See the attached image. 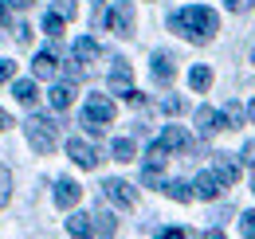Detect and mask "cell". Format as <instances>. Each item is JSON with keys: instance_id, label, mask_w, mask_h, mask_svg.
<instances>
[{"instance_id": "obj_13", "label": "cell", "mask_w": 255, "mask_h": 239, "mask_svg": "<svg viewBox=\"0 0 255 239\" xmlns=\"http://www.w3.org/2000/svg\"><path fill=\"white\" fill-rule=\"evenodd\" d=\"M67 232H71V239H95V220L83 216V212H75L67 220Z\"/></svg>"}, {"instance_id": "obj_40", "label": "cell", "mask_w": 255, "mask_h": 239, "mask_svg": "<svg viewBox=\"0 0 255 239\" xmlns=\"http://www.w3.org/2000/svg\"><path fill=\"white\" fill-rule=\"evenodd\" d=\"M252 63H255V47H252Z\"/></svg>"}, {"instance_id": "obj_28", "label": "cell", "mask_w": 255, "mask_h": 239, "mask_svg": "<svg viewBox=\"0 0 255 239\" xmlns=\"http://www.w3.org/2000/svg\"><path fill=\"white\" fill-rule=\"evenodd\" d=\"M161 110H165V114H181V110H185V102H181V98H165V102H161Z\"/></svg>"}, {"instance_id": "obj_1", "label": "cell", "mask_w": 255, "mask_h": 239, "mask_svg": "<svg viewBox=\"0 0 255 239\" xmlns=\"http://www.w3.org/2000/svg\"><path fill=\"white\" fill-rule=\"evenodd\" d=\"M169 28L177 35H185V39H192V43H204L216 31V12L204 8V4H192V8H181V12L169 16Z\"/></svg>"}, {"instance_id": "obj_36", "label": "cell", "mask_w": 255, "mask_h": 239, "mask_svg": "<svg viewBox=\"0 0 255 239\" xmlns=\"http://www.w3.org/2000/svg\"><path fill=\"white\" fill-rule=\"evenodd\" d=\"M4 125H8V114H4V110H0V129H4Z\"/></svg>"}, {"instance_id": "obj_39", "label": "cell", "mask_w": 255, "mask_h": 239, "mask_svg": "<svg viewBox=\"0 0 255 239\" xmlns=\"http://www.w3.org/2000/svg\"><path fill=\"white\" fill-rule=\"evenodd\" d=\"M4 16H8V8H4V0H0V20H4Z\"/></svg>"}, {"instance_id": "obj_19", "label": "cell", "mask_w": 255, "mask_h": 239, "mask_svg": "<svg viewBox=\"0 0 255 239\" xmlns=\"http://www.w3.org/2000/svg\"><path fill=\"white\" fill-rule=\"evenodd\" d=\"M189 87L192 90H208V87H212V71H208L204 63H196V67L189 71Z\"/></svg>"}, {"instance_id": "obj_26", "label": "cell", "mask_w": 255, "mask_h": 239, "mask_svg": "<svg viewBox=\"0 0 255 239\" xmlns=\"http://www.w3.org/2000/svg\"><path fill=\"white\" fill-rule=\"evenodd\" d=\"M141 184L157 188V184H161V165H145V169H141Z\"/></svg>"}, {"instance_id": "obj_20", "label": "cell", "mask_w": 255, "mask_h": 239, "mask_svg": "<svg viewBox=\"0 0 255 239\" xmlns=\"http://www.w3.org/2000/svg\"><path fill=\"white\" fill-rule=\"evenodd\" d=\"M12 94H16V98H20L24 106H32L35 98H39V90H35V83H28V79H16V83H12Z\"/></svg>"}, {"instance_id": "obj_23", "label": "cell", "mask_w": 255, "mask_h": 239, "mask_svg": "<svg viewBox=\"0 0 255 239\" xmlns=\"http://www.w3.org/2000/svg\"><path fill=\"white\" fill-rule=\"evenodd\" d=\"M224 121H228V129L244 125V106H240V102H228V106H224Z\"/></svg>"}, {"instance_id": "obj_12", "label": "cell", "mask_w": 255, "mask_h": 239, "mask_svg": "<svg viewBox=\"0 0 255 239\" xmlns=\"http://www.w3.org/2000/svg\"><path fill=\"white\" fill-rule=\"evenodd\" d=\"M149 71H153V79H157V83H173V75H177V63H173V55H169V51H157Z\"/></svg>"}, {"instance_id": "obj_27", "label": "cell", "mask_w": 255, "mask_h": 239, "mask_svg": "<svg viewBox=\"0 0 255 239\" xmlns=\"http://www.w3.org/2000/svg\"><path fill=\"white\" fill-rule=\"evenodd\" d=\"M240 232L248 239H255V212H244V220H240Z\"/></svg>"}, {"instance_id": "obj_7", "label": "cell", "mask_w": 255, "mask_h": 239, "mask_svg": "<svg viewBox=\"0 0 255 239\" xmlns=\"http://www.w3.org/2000/svg\"><path fill=\"white\" fill-rule=\"evenodd\" d=\"M67 153H71V161L83 165V169H95L98 165V149L91 141H83V137H71V141H67Z\"/></svg>"}, {"instance_id": "obj_24", "label": "cell", "mask_w": 255, "mask_h": 239, "mask_svg": "<svg viewBox=\"0 0 255 239\" xmlns=\"http://www.w3.org/2000/svg\"><path fill=\"white\" fill-rule=\"evenodd\" d=\"M43 31H47L51 39L63 35V16H59V12H47V16H43Z\"/></svg>"}, {"instance_id": "obj_34", "label": "cell", "mask_w": 255, "mask_h": 239, "mask_svg": "<svg viewBox=\"0 0 255 239\" xmlns=\"http://www.w3.org/2000/svg\"><path fill=\"white\" fill-rule=\"evenodd\" d=\"M161 239H189L185 232H177V228H169V232H161Z\"/></svg>"}, {"instance_id": "obj_5", "label": "cell", "mask_w": 255, "mask_h": 239, "mask_svg": "<svg viewBox=\"0 0 255 239\" xmlns=\"http://www.w3.org/2000/svg\"><path fill=\"white\" fill-rule=\"evenodd\" d=\"M102 196H106V200H114L118 208H133V204H137V192H133V184H126V180H118V177L102 180Z\"/></svg>"}, {"instance_id": "obj_9", "label": "cell", "mask_w": 255, "mask_h": 239, "mask_svg": "<svg viewBox=\"0 0 255 239\" xmlns=\"http://www.w3.org/2000/svg\"><path fill=\"white\" fill-rule=\"evenodd\" d=\"M110 90L122 94V98L133 94V87H129V63L126 59H114V67H110Z\"/></svg>"}, {"instance_id": "obj_15", "label": "cell", "mask_w": 255, "mask_h": 239, "mask_svg": "<svg viewBox=\"0 0 255 239\" xmlns=\"http://www.w3.org/2000/svg\"><path fill=\"white\" fill-rule=\"evenodd\" d=\"M32 71H35V79H55L59 63H55V55H51V51H39V55L32 59Z\"/></svg>"}, {"instance_id": "obj_17", "label": "cell", "mask_w": 255, "mask_h": 239, "mask_svg": "<svg viewBox=\"0 0 255 239\" xmlns=\"http://www.w3.org/2000/svg\"><path fill=\"white\" fill-rule=\"evenodd\" d=\"M216 177L224 180V184H236V180H240V165H236V161H232V157H216Z\"/></svg>"}, {"instance_id": "obj_10", "label": "cell", "mask_w": 255, "mask_h": 239, "mask_svg": "<svg viewBox=\"0 0 255 239\" xmlns=\"http://www.w3.org/2000/svg\"><path fill=\"white\" fill-rule=\"evenodd\" d=\"M196 129H200L204 137H212L216 129H228V121H224V114H216L212 106H200V110H196Z\"/></svg>"}, {"instance_id": "obj_31", "label": "cell", "mask_w": 255, "mask_h": 239, "mask_svg": "<svg viewBox=\"0 0 255 239\" xmlns=\"http://www.w3.org/2000/svg\"><path fill=\"white\" fill-rule=\"evenodd\" d=\"M12 67H16V63H8V59H0V83H8V79H12Z\"/></svg>"}, {"instance_id": "obj_29", "label": "cell", "mask_w": 255, "mask_h": 239, "mask_svg": "<svg viewBox=\"0 0 255 239\" xmlns=\"http://www.w3.org/2000/svg\"><path fill=\"white\" fill-rule=\"evenodd\" d=\"M255 8V0H228V12H248Z\"/></svg>"}, {"instance_id": "obj_18", "label": "cell", "mask_w": 255, "mask_h": 239, "mask_svg": "<svg viewBox=\"0 0 255 239\" xmlns=\"http://www.w3.org/2000/svg\"><path fill=\"white\" fill-rule=\"evenodd\" d=\"M91 220H95V236L98 239H114V216H110L106 208H98Z\"/></svg>"}, {"instance_id": "obj_11", "label": "cell", "mask_w": 255, "mask_h": 239, "mask_svg": "<svg viewBox=\"0 0 255 239\" xmlns=\"http://www.w3.org/2000/svg\"><path fill=\"white\" fill-rule=\"evenodd\" d=\"M71 59H79V63H95V59H102V47H98V39H91V35H79V39H75V47H71Z\"/></svg>"}, {"instance_id": "obj_22", "label": "cell", "mask_w": 255, "mask_h": 239, "mask_svg": "<svg viewBox=\"0 0 255 239\" xmlns=\"http://www.w3.org/2000/svg\"><path fill=\"white\" fill-rule=\"evenodd\" d=\"M110 153H114V161H133V141H129V137H118V141H114V145H110Z\"/></svg>"}, {"instance_id": "obj_2", "label": "cell", "mask_w": 255, "mask_h": 239, "mask_svg": "<svg viewBox=\"0 0 255 239\" xmlns=\"http://www.w3.org/2000/svg\"><path fill=\"white\" fill-rule=\"evenodd\" d=\"M55 129H59V121L43 118V114H32V118L24 121V133H28V141H32L35 153H51L55 149Z\"/></svg>"}, {"instance_id": "obj_30", "label": "cell", "mask_w": 255, "mask_h": 239, "mask_svg": "<svg viewBox=\"0 0 255 239\" xmlns=\"http://www.w3.org/2000/svg\"><path fill=\"white\" fill-rule=\"evenodd\" d=\"M55 12H59V16H75V0H59Z\"/></svg>"}, {"instance_id": "obj_16", "label": "cell", "mask_w": 255, "mask_h": 239, "mask_svg": "<svg viewBox=\"0 0 255 239\" xmlns=\"http://www.w3.org/2000/svg\"><path fill=\"white\" fill-rule=\"evenodd\" d=\"M47 102H51L55 110H71V102H75V90L67 87V83H55V87L47 90Z\"/></svg>"}, {"instance_id": "obj_32", "label": "cell", "mask_w": 255, "mask_h": 239, "mask_svg": "<svg viewBox=\"0 0 255 239\" xmlns=\"http://www.w3.org/2000/svg\"><path fill=\"white\" fill-rule=\"evenodd\" d=\"M16 39H20V43H32V28H28V24H20V28H16Z\"/></svg>"}, {"instance_id": "obj_35", "label": "cell", "mask_w": 255, "mask_h": 239, "mask_svg": "<svg viewBox=\"0 0 255 239\" xmlns=\"http://www.w3.org/2000/svg\"><path fill=\"white\" fill-rule=\"evenodd\" d=\"M12 8H32V0H8Z\"/></svg>"}, {"instance_id": "obj_21", "label": "cell", "mask_w": 255, "mask_h": 239, "mask_svg": "<svg viewBox=\"0 0 255 239\" xmlns=\"http://www.w3.org/2000/svg\"><path fill=\"white\" fill-rule=\"evenodd\" d=\"M165 192H169L177 204H189V200H192V184H185V180H169V184H165Z\"/></svg>"}, {"instance_id": "obj_14", "label": "cell", "mask_w": 255, "mask_h": 239, "mask_svg": "<svg viewBox=\"0 0 255 239\" xmlns=\"http://www.w3.org/2000/svg\"><path fill=\"white\" fill-rule=\"evenodd\" d=\"M161 145H165V149L173 153H181V149H189L192 141H189V133H185V129H181V125H165V133H161Z\"/></svg>"}, {"instance_id": "obj_3", "label": "cell", "mask_w": 255, "mask_h": 239, "mask_svg": "<svg viewBox=\"0 0 255 239\" xmlns=\"http://www.w3.org/2000/svg\"><path fill=\"white\" fill-rule=\"evenodd\" d=\"M114 114H118V110H114V102H110L106 94H91L87 106H83V125H87L91 133H102V129L114 121Z\"/></svg>"}, {"instance_id": "obj_8", "label": "cell", "mask_w": 255, "mask_h": 239, "mask_svg": "<svg viewBox=\"0 0 255 239\" xmlns=\"http://www.w3.org/2000/svg\"><path fill=\"white\" fill-rule=\"evenodd\" d=\"M79 200H83V184H79V180L63 177L55 184V204H59V208H75Z\"/></svg>"}, {"instance_id": "obj_37", "label": "cell", "mask_w": 255, "mask_h": 239, "mask_svg": "<svg viewBox=\"0 0 255 239\" xmlns=\"http://www.w3.org/2000/svg\"><path fill=\"white\" fill-rule=\"evenodd\" d=\"M248 118H252V121H255V102H252V106H248Z\"/></svg>"}, {"instance_id": "obj_33", "label": "cell", "mask_w": 255, "mask_h": 239, "mask_svg": "<svg viewBox=\"0 0 255 239\" xmlns=\"http://www.w3.org/2000/svg\"><path fill=\"white\" fill-rule=\"evenodd\" d=\"M244 161L255 169V141H248V145H244Z\"/></svg>"}, {"instance_id": "obj_25", "label": "cell", "mask_w": 255, "mask_h": 239, "mask_svg": "<svg viewBox=\"0 0 255 239\" xmlns=\"http://www.w3.org/2000/svg\"><path fill=\"white\" fill-rule=\"evenodd\" d=\"M8 196H12V173L0 165V208L8 204Z\"/></svg>"}, {"instance_id": "obj_38", "label": "cell", "mask_w": 255, "mask_h": 239, "mask_svg": "<svg viewBox=\"0 0 255 239\" xmlns=\"http://www.w3.org/2000/svg\"><path fill=\"white\" fill-rule=\"evenodd\" d=\"M208 239H224V232H208Z\"/></svg>"}, {"instance_id": "obj_4", "label": "cell", "mask_w": 255, "mask_h": 239, "mask_svg": "<svg viewBox=\"0 0 255 239\" xmlns=\"http://www.w3.org/2000/svg\"><path fill=\"white\" fill-rule=\"evenodd\" d=\"M98 28H114L118 35H133V4L122 0V4L106 8V12H98Z\"/></svg>"}, {"instance_id": "obj_6", "label": "cell", "mask_w": 255, "mask_h": 239, "mask_svg": "<svg viewBox=\"0 0 255 239\" xmlns=\"http://www.w3.org/2000/svg\"><path fill=\"white\" fill-rule=\"evenodd\" d=\"M220 192H224V180L216 177V169L196 173V180H192V196H200V200H216Z\"/></svg>"}]
</instances>
